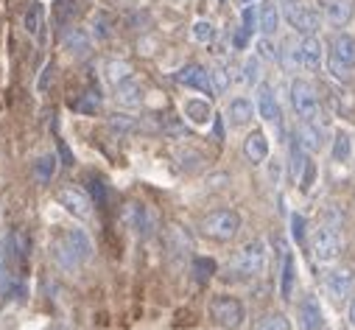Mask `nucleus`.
I'll return each mask as SVG.
<instances>
[{
    "instance_id": "29",
    "label": "nucleus",
    "mask_w": 355,
    "mask_h": 330,
    "mask_svg": "<svg viewBox=\"0 0 355 330\" xmlns=\"http://www.w3.org/2000/svg\"><path fill=\"white\" fill-rule=\"evenodd\" d=\"M330 154H333V159H336V162H349V157H352V134H349V132H344V129H341V132H336Z\"/></svg>"
},
{
    "instance_id": "42",
    "label": "nucleus",
    "mask_w": 355,
    "mask_h": 330,
    "mask_svg": "<svg viewBox=\"0 0 355 330\" xmlns=\"http://www.w3.org/2000/svg\"><path fill=\"white\" fill-rule=\"evenodd\" d=\"M257 51H260L263 59H277V51H275V45H272V37H263V40L257 42Z\"/></svg>"
},
{
    "instance_id": "47",
    "label": "nucleus",
    "mask_w": 355,
    "mask_h": 330,
    "mask_svg": "<svg viewBox=\"0 0 355 330\" xmlns=\"http://www.w3.org/2000/svg\"><path fill=\"white\" fill-rule=\"evenodd\" d=\"M238 3H243V6H249V3H257V0H238Z\"/></svg>"
},
{
    "instance_id": "2",
    "label": "nucleus",
    "mask_w": 355,
    "mask_h": 330,
    "mask_svg": "<svg viewBox=\"0 0 355 330\" xmlns=\"http://www.w3.org/2000/svg\"><path fill=\"white\" fill-rule=\"evenodd\" d=\"M269 266V250H266L263 241H249L232 255L230 261V272L241 275V277H257Z\"/></svg>"
},
{
    "instance_id": "35",
    "label": "nucleus",
    "mask_w": 355,
    "mask_h": 330,
    "mask_svg": "<svg viewBox=\"0 0 355 330\" xmlns=\"http://www.w3.org/2000/svg\"><path fill=\"white\" fill-rule=\"evenodd\" d=\"M73 107H76L78 112L96 115V112H98V107H101V98H98V93H87V96H84V101H76Z\"/></svg>"
},
{
    "instance_id": "45",
    "label": "nucleus",
    "mask_w": 355,
    "mask_h": 330,
    "mask_svg": "<svg viewBox=\"0 0 355 330\" xmlns=\"http://www.w3.org/2000/svg\"><path fill=\"white\" fill-rule=\"evenodd\" d=\"M213 132H216V137H218V140H224V121H221V118L216 121V129H213Z\"/></svg>"
},
{
    "instance_id": "49",
    "label": "nucleus",
    "mask_w": 355,
    "mask_h": 330,
    "mask_svg": "<svg viewBox=\"0 0 355 330\" xmlns=\"http://www.w3.org/2000/svg\"><path fill=\"white\" fill-rule=\"evenodd\" d=\"M221 3H224V0H221Z\"/></svg>"
},
{
    "instance_id": "46",
    "label": "nucleus",
    "mask_w": 355,
    "mask_h": 330,
    "mask_svg": "<svg viewBox=\"0 0 355 330\" xmlns=\"http://www.w3.org/2000/svg\"><path fill=\"white\" fill-rule=\"evenodd\" d=\"M347 316H349V324H352V327H355V299H352V302H349V313H347Z\"/></svg>"
},
{
    "instance_id": "13",
    "label": "nucleus",
    "mask_w": 355,
    "mask_h": 330,
    "mask_svg": "<svg viewBox=\"0 0 355 330\" xmlns=\"http://www.w3.org/2000/svg\"><path fill=\"white\" fill-rule=\"evenodd\" d=\"M297 48H300V67L316 73V70L322 67V59H324V51H322L319 37H316V34H308V37H302V40L297 42Z\"/></svg>"
},
{
    "instance_id": "30",
    "label": "nucleus",
    "mask_w": 355,
    "mask_h": 330,
    "mask_svg": "<svg viewBox=\"0 0 355 330\" xmlns=\"http://www.w3.org/2000/svg\"><path fill=\"white\" fill-rule=\"evenodd\" d=\"M254 330H291V322L283 313H266L257 319Z\"/></svg>"
},
{
    "instance_id": "34",
    "label": "nucleus",
    "mask_w": 355,
    "mask_h": 330,
    "mask_svg": "<svg viewBox=\"0 0 355 330\" xmlns=\"http://www.w3.org/2000/svg\"><path fill=\"white\" fill-rule=\"evenodd\" d=\"M193 40H196V42H202V45L213 42V40H216V28H213V23L199 20V23L193 26Z\"/></svg>"
},
{
    "instance_id": "1",
    "label": "nucleus",
    "mask_w": 355,
    "mask_h": 330,
    "mask_svg": "<svg viewBox=\"0 0 355 330\" xmlns=\"http://www.w3.org/2000/svg\"><path fill=\"white\" fill-rule=\"evenodd\" d=\"M327 73L338 81V85H349L355 76V37L352 34H336L330 40L327 51Z\"/></svg>"
},
{
    "instance_id": "9",
    "label": "nucleus",
    "mask_w": 355,
    "mask_h": 330,
    "mask_svg": "<svg viewBox=\"0 0 355 330\" xmlns=\"http://www.w3.org/2000/svg\"><path fill=\"white\" fill-rule=\"evenodd\" d=\"M180 81L182 87H191V90H199V93H207V96H216V87H213V76L207 67L202 64H185L182 70H176L173 76Z\"/></svg>"
},
{
    "instance_id": "12",
    "label": "nucleus",
    "mask_w": 355,
    "mask_h": 330,
    "mask_svg": "<svg viewBox=\"0 0 355 330\" xmlns=\"http://www.w3.org/2000/svg\"><path fill=\"white\" fill-rule=\"evenodd\" d=\"M62 241H64V246L73 252V258L78 261V263H87L93 258V241H90V235H87L84 229H64L62 232Z\"/></svg>"
},
{
    "instance_id": "40",
    "label": "nucleus",
    "mask_w": 355,
    "mask_h": 330,
    "mask_svg": "<svg viewBox=\"0 0 355 330\" xmlns=\"http://www.w3.org/2000/svg\"><path fill=\"white\" fill-rule=\"evenodd\" d=\"M110 126H112L115 132H129V129H135V121H132L129 115H112V118H110Z\"/></svg>"
},
{
    "instance_id": "15",
    "label": "nucleus",
    "mask_w": 355,
    "mask_h": 330,
    "mask_svg": "<svg viewBox=\"0 0 355 330\" xmlns=\"http://www.w3.org/2000/svg\"><path fill=\"white\" fill-rule=\"evenodd\" d=\"M257 112H260V118H263V121L277 123V126H280V121H283L280 104H277L275 90H272L269 85H260V87H257Z\"/></svg>"
},
{
    "instance_id": "17",
    "label": "nucleus",
    "mask_w": 355,
    "mask_h": 330,
    "mask_svg": "<svg viewBox=\"0 0 355 330\" xmlns=\"http://www.w3.org/2000/svg\"><path fill=\"white\" fill-rule=\"evenodd\" d=\"M243 154L252 165H260L266 162V157H269V137H266L260 129L257 132H249L246 140H243Z\"/></svg>"
},
{
    "instance_id": "11",
    "label": "nucleus",
    "mask_w": 355,
    "mask_h": 330,
    "mask_svg": "<svg viewBox=\"0 0 355 330\" xmlns=\"http://www.w3.org/2000/svg\"><path fill=\"white\" fill-rule=\"evenodd\" d=\"M319 6L333 28H344L355 15V0H319Z\"/></svg>"
},
{
    "instance_id": "41",
    "label": "nucleus",
    "mask_w": 355,
    "mask_h": 330,
    "mask_svg": "<svg viewBox=\"0 0 355 330\" xmlns=\"http://www.w3.org/2000/svg\"><path fill=\"white\" fill-rule=\"evenodd\" d=\"M291 232H294V241H305V218L300 216V213H294L291 216Z\"/></svg>"
},
{
    "instance_id": "44",
    "label": "nucleus",
    "mask_w": 355,
    "mask_h": 330,
    "mask_svg": "<svg viewBox=\"0 0 355 330\" xmlns=\"http://www.w3.org/2000/svg\"><path fill=\"white\" fill-rule=\"evenodd\" d=\"M59 154L64 157V162H67V165H73V157H70V151H67V146H64V143H59Z\"/></svg>"
},
{
    "instance_id": "7",
    "label": "nucleus",
    "mask_w": 355,
    "mask_h": 330,
    "mask_svg": "<svg viewBox=\"0 0 355 330\" xmlns=\"http://www.w3.org/2000/svg\"><path fill=\"white\" fill-rule=\"evenodd\" d=\"M283 15H286V23H288L297 34H302V37L316 34L319 26H322L319 15H316L311 6H305L302 0H286V3H283Z\"/></svg>"
},
{
    "instance_id": "48",
    "label": "nucleus",
    "mask_w": 355,
    "mask_h": 330,
    "mask_svg": "<svg viewBox=\"0 0 355 330\" xmlns=\"http://www.w3.org/2000/svg\"><path fill=\"white\" fill-rule=\"evenodd\" d=\"M0 263H3V255H0Z\"/></svg>"
},
{
    "instance_id": "20",
    "label": "nucleus",
    "mask_w": 355,
    "mask_h": 330,
    "mask_svg": "<svg viewBox=\"0 0 355 330\" xmlns=\"http://www.w3.org/2000/svg\"><path fill=\"white\" fill-rule=\"evenodd\" d=\"M305 165H308V148H305V146L300 143V137L294 134V137H291V143H288V171H291V177H294V180H300V177H302Z\"/></svg>"
},
{
    "instance_id": "31",
    "label": "nucleus",
    "mask_w": 355,
    "mask_h": 330,
    "mask_svg": "<svg viewBox=\"0 0 355 330\" xmlns=\"http://www.w3.org/2000/svg\"><path fill=\"white\" fill-rule=\"evenodd\" d=\"M191 272H193V277H196L199 283H207V280L216 275V261H213V258H196Z\"/></svg>"
},
{
    "instance_id": "33",
    "label": "nucleus",
    "mask_w": 355,
    "mask_h": 330,
    "mask_svg": "<svg viewBox=\"0 0 355 330\" xmlns=\"http://www.w3.org/2000/svg\"><path fill=\"white\" fill-rule=\"evenodd\" d=\"M9 252L23 263L26 261V252H28V241H26V235L17 229V232H12L9 235Z\"/></svg>"
},
{
    "instance_id": "3",
    "label": "nucleus",
    "mask_w": 355,
    "mask_h": 330,
    "mask_svg": "<svg viewBox=\"0 0 355 330\" xmlns=\"http://www.w3.org/2000/svg\"><path fill=\"white\" fill-rule=\"evenodd\" d=\"M291 107L297 112L300 121H311V123H322L324 126V115H322V101L319 93L311 81L305 78H294L291 81Z\"/></svg>"
},
{
    "instance_id": "21",
    "label": "nucleus",
    "mask_w": 355,
    "mask_h": 330,
    "mask_svg": "<svg viewBox=\"0 0 355 330\" xmlns=\"http://www.w3.org/2000/svg\"><path fill=\"white\" fill-rule=\"evenodd\" d=\"M115 98H118L121 107H129V110H132V107H140V104H143V87L137 85L135 78H126L123 85L115 87Z\"/></svg>"
},
{
    "instance_id": "39",
    "label": "nucleus",
    "mask_w": 355,
    "mask_h": 330,
    "mask_svg": "<svg viewBox=\"0 0 355 330\" xmlns=\"http://www.w3.org/2000/svg\"><path fill=\"white\" fill-rule=\"evenodd\" d=\"M93 31H96L98 40H110L112 31H110V17H107L104 12H98V15L93 17Z\"/></svg>"
},
{
    "instance_id": "28",
    "label": "nucleus",
    "mask_w": 355,
    "mask_h": 330,
    "mask_svg": "<svg viewBox=\"0 0 355 330\" xmlns=\"http://www.w3.org/2000/svg\"><path fill=\"white\" fill-rule=\"evenodd\" d=\"M185 118L193 121V123H207V121L213 118V110H210V104L202 101V98H188V101H185Z\"/></svg>"
},
{
    "instance_id": "16",
    "label": "nucleus",
    "mask_w": 355,
    "mask_h": 330,
    "mask_svg": "<svg viewBox=\"0 0 355 330\" xmlns=\"http://www.w3.org/2000/svg\"><path fill=\"white\" fill-rule=\"evenodd\" d=\"M280 28V9L275 0H266L263 6H257V31L263 37H275Z\"/></svg>"
},
{
    "instance_id": "36",
    "label": "nucleus",
    "mask_w": 355,
    "mask_h": 330,
    "mask_svg": "<svg viewBox=\"0 0 355 330\" xmlns=\"http://www.w3.org/2000/svg\"><path fill=\"white\" fill-rule=\"evenodd\" d=\"M241 28H243L249 37L257 31V9H254L252 3H249V6L243 9V15H241Z\"/></svg>"
},
{
    "instance_id": "23",
    "label": "nucleus",
    "mask_w": 355,
    "mask_h": 330,
    "mask_svg": "<svg viewBox=\"0 0 355 330\" xmlns=\"http://www.w3.org/2000/svg\"><path fill=\"white\" fill-rule=\"evenodd\" d=\"M64 51L67 53H73V56H87V53H90V48H93V42H90V37H87L81 28H70L67 34H64Z\"/></svg>"
},
{
    "instance_id": "18",
    "label": "nucleus",
    "mask_w": 355,
    "mask_h": 330,
    "mask_svg": "<svg viewBox=\"0 0 355 330\" xmlns=\"http://www.w3.org/2000/svg\"><path fill=\"white\" fill-rule=\"evenodd\" d=\"M294 134L300 137V143H302L308 151H319V148L324 146V129H322V123L302 121V123H300V129H297Z\"/></svg>"
},
{
    "instance_id": "14",
    "label": "nucleus",
    "mask_w": 355,
    "mask_h": 330,
    "mask_svg": "<svg viewBox=\"0 0 355 330\" xmlns=\"http://www.w3.org/2000/svg\"><path fill=\"white\" fill-rule=\"evenodd\" d=\"M300 324H302V330H322L324 327V313H322V305H319V299L313 297V294H308V297H302V302H300Z\"/></svg>"
},
{
    "instance_id": "24",
    "label": "nucleus",
    "mask_w": 355,
    "mask_h": 330,
    "mask_svg": "<svg viewBox=\"0 0 355 330\" xmlns=\"http://www.w3.org/2000/svg\"><path fill=\"white\" fill-rule=\"evenodd\" d=\"M23 26H26V31L34 37V40H40L42 37V28H45V9H42V3H28V9H26V17H23Z\"/></svg>"
},
{
    "instance_id": "6",
    "label": "nucleus",
    "mask_w": 355,
    "mask_h": 330,
    "mask_svg": "<svg viewBox=\"0 0 355 330\" xmlns=\"http://www.w3.org/2000/svg\"><path fill=\"white\" fill-rule=\"evenodd\" d=\"M311 246H313V258H316L319 263H333V261H338V258H341V250H344L338 229L330 227V224H322V227L313 232Z\"/></svg>"
},
{
    "instance_id": "43",
    "label": "nucleus",
    "mask_w": 355,
    "mask_h": 330,
    "mask_svg": "<svg viewBox=\"0 0 355 330\" xmlns=\"http://www.w3.org/2000/svg\"><path fill=\"white\" fill-rule=\"evenodd\" d=\"M313 177H316V165L308 159V165H305V171H302V177H300V182H302V191H308L311 185H313Z\"/></svg>"
},
{
    "instance_id": "38",
    "label": "nucleus",
    "mask_w": 355,
    "mask_h": 330,
    "mask_svg": "<svg viewBox=\"0 0 355 330\" xmlns=\"http://www.w3.org/2000/svg\"><path fill=\"white\" fill-rule=\"evenodd\" d=\"M243 81H246V85H257V81H260V62L254 56L243 62Z\"/></svg>"
},
{
    "instance_id": "8",
    "label": "nucleus",
    "mask_w": 355,
    "mask_h": 330,
    "mask_svg": "<svg viewBox=\"0 0 355 330\" xmlns=\"http://www.w3.org/2000/svg\"><path fill=\"white\" fill-rule=\"evenodd\" d=\"M56 202H59L73 218H78V221H87V218L93 216V199L87 196L84 191L73 188V185L59 188V191H56Z\"/></svg>"
},
{
    "instance_id": "27",
    "label": "nucleus",
    "mask_w": 355,
    "mask_h": 330,
    "mask_svg": "<svg viewBox=\"0 0 355 330\" xmlns=\"http://www.w3.org/2000/svg\"><path fill=\"white\" fill-rule=\"evenodd\" d=\"M126 78H132V64L126 59H110L107 62V81L110 85L118 87V85H123Z\"/></svg>"
},
{
    "instance_id": "37",
    "label": "nucleus",
    "mask_w": 355,
    "mask_h": 330,
    "mask_svg": "<svg viewBox=\"0 0 355 330\" xmlns=\"http://www.w3.org/2000/svg\"><path fill=\"white\" fill-rule=\"evenodd\" d=\"M210 76H213V87H216V96L230 90V73H227V67H216V70H210Z\"/></svg>"
},
{
    "instance_id": "32",
    "label": "nucleus",
    "mask_w": 355,
    "mask_h": 330,
    "mask_svg": "<svg viewBox=\"0 0 355 330\" xmlns=\"http://www.w3.org/2000/svg\"><path fill=\"white\" fill-rule=\"evenodd\" d=\"M87 191H90V196H93V202L96 205H104L107 202V185H104V180L101 177H96V174H87Z\"/></svg>"
},
{
    "instance_id": "5",
    "label": "nucleus",
    "mask_w": 355,
    "mask_h": 330,
    "mask_svg": "<svg viewBox=\"0 0 355 330\" xmlns=\"http://www.w3.org/2000/svg\"><path fill=\"white\" fill-rule=\"evenodd\" d=\"M210 316H213V322L221 324L224 330H238V327L243 324V319H246V308H243L241 299L221 294V297H216V299L210 302Z\"/></svg>"
},
{
    "instance_id": "4",
    "label": "nucleus",
    "mask_w": 355,
    "mask_h": 330,
    "mask_svg": "<svg viewBox=\"0 0 355 330\" xmlns=\"http://www.w3.org/2000/svg\"><path fill=\"white\" fill-rule=\"evenodd\" d=\"M199 229L202 235H207L210 241H218V243H227L238 235L241 229V216L235 210H213L207 213L202 221H199Z\"/></svg>"
},
{
    "instance_id": "10",
    "label": "nucleus",
    "mask_w": 355,
    "mask_h": 330,
    "mask_svg": "<svg viewBox=\"0 0 355 330\" xmlns=\"http://www.w3.org/2000/svg\"><path fill=\"white\" fill-rule=\"evenodd\" d=\"M324 288H327V294H330L333 302H344L352 294V288H355V269H349V266L333 269L324 277Z\"/></svg>"
},
{
    "instance_id": "19",
    "label": "nucleus",
    "mask_w": 355,
    "mask_h": 330,
    "mask_svg": "<svg viewBox=\"0 0 355 330\" xmlns=\"http://www.w3.org/2000/svg\"><path fill=\"white\" fill-rule=\"evenodd\" d=\"M227 118H230L232 126H246V123L254 118V104H252L249 98L238 96V98L230 101V107H227Z\"/></svg>"
},
{
    "instance_id": "26",
    "label": "nucleus",
    "mask_w": 355,
    "mask_h": 330,
    "mask_svg": "<svg viewBox=\"0 0 355 330\" xmlns=\"http://www.w3.org/2000/svg\"><path fill=\"white\" fill-rule=\"evenodd\" d=\"M56 168H59V159H56L53 154H45V157H40V159L34 162V180H37L40 185H48V182L56 177Z\"/></svg>"
},
{
    "instance_id": "22",
    "label": "nucleus",
    "mask_w": 355,
    "mask_h": 330,
    "mask_svg": "<svg viewBox=\"0 0 355 330\" xmlns=\"http://www.w3.org/2000/svg\"><path fill=\"white\" fill-rule=\"evenodd\" d=\"M294 280H297L294 255H291L288 250H283V272H280V297H283V299H291V294H294Z\"/></svg>"
},
{
    "instance_id": "25",
    "label": "nucleus",
    "mask_w": 355,
    "mask_h": 330,
    "mask_svg": "<svg viewBox=\"0 0 355 330\" xmlns=\"http://www.w3.org/2000/svg\"><path fill=\"white\" fill-rule=\"evenodd\" d=\"M123 221H126L129 229H135V232H148V227H151L146 207H143V205H135V202L123 207Z\"/></svg>"
}]
</instances>
